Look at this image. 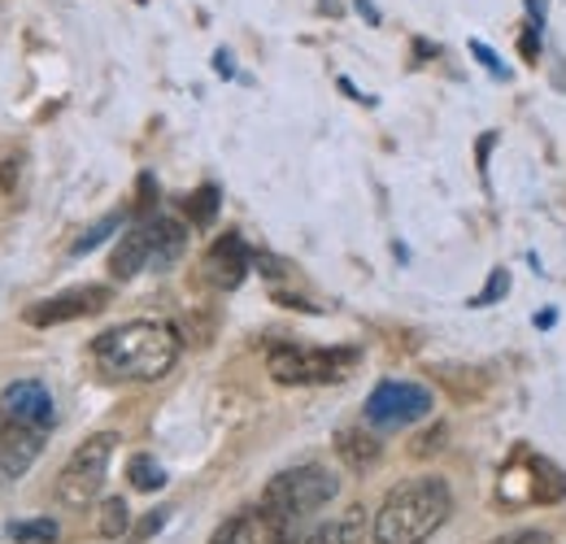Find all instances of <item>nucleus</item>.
<instances>
[{
    "instance_id": "12",
    "label": "nucleus",
    "mask_w": 566,
    "mask_h": 544,
    "mask_svg": "<svg viewBox=\"0 0 566 544\" xmlns=\"http://www.w3.org/2000/svg\"><path fill=\"white\" fill-rule=\"evenodd\" d=\"M148 262H153V244H148V222H140L118 240V249L109 258V271H114V279H136Z\"/></svg>"
},
{
    "instance_id": "7",
    "label": "nucleus",
    "mask_w": 566,
    "mask_h": 544,
    "mask_svg": "<svg viewBox=\"0 0 566 544\" xmlns=\"http://www.w3.org/2000/svg\"><path fill=\"white\" fill-rule=\"evenodd\" d=\"M109 305V287L92 283V287H71L62 296H49L40 305L27 310V323L31 327H57V323H74V318H92Z\"/></svg>"
},
{
    "instance_id": "6",
    "label": "nucleus",
    "mask_w": 566,
    "mask_h": 544,
    "mask_svg": "<svg viewBox=\"0 0 566 544\" xmlns=\"http://www.w3.org/2000/svg\"><path fill=\"white\" fill-rule=\"evenodd\" d=\"M431 414V393L423 384H406V379H388L370 393L366 401V422L379 427V431H401V427H415L419 418Z\"/></svg>"
},
{
    "instance_id": "26",
    "label": "nucleus",
    "mask_w": 566,
    "mask_h": 544,
    "mask_svg": "<svg viewBox=\"0 0 566 544\" xmlns=\"http://www.w3.org/2000/svg\"><path fill=\"white\" fill-rule=\"evenodd\" d=\"M471 53H475L484 66L493 70V74H501V66H496V57H493V49H489V44H475V40H471Z\"/></svg>"
},
{
    "instance_id": "2",
    "label": "nucleus",
    "mask_w": 566,
    "mask_h": 544,
    "mask_svg": "<svg viewBox=\"0 0 566 544\" xmlns=\"http://www.w3.org/2000/svg\"><path fill=\"white\" fill-rule=\"evenodd\" d=\"M453 492L436 475H419L397 483L379 514H375V544H427L449 519Z\"/></svg>"
},
{
    "instance_id": "25",
    "label": "nucleus",
    "mask_w": 566,
    "mask_h": 544,
    "mask_svg": "<svg viewBox=\"0 0 566 544\" xmlns=\"http://www.w3.org/2000/svg\"><path fill=\"white\" fill-rule=\"evenodd\" d=\"M493 544H554L545 532H514V536H501V541Z\"/></svg>"
},
{
    "instance_id": "24",
    "label": "nucleus",
    "mask_w": 566,
    "mask_h": 544,
    "mask_svg": "<svg viewBox=\"0 0 566 544\" xmlns=\"http://www.w3.org/2000/svg\"><path fill=\"white\" fill-rule=\"evenodd\" d=\"M440 444H444V427H431V431H427L423 440L415 444V453H419V458H427V453H436Z\"/></svg>"
},
{
    "instance_id": "17",
    "label": "nucleus",
    "mask_w": 566,
    "mask_h": 544,
    "mask_svg": "<svg viewBox=\"0 0 566 544\" xmlns=\"http://www.w3.org/2000/svg\"><path fill=\"white\" fill-rule=\"evenodd\" d=\"M9 541H18V544H53V541H57V523H53V519L9 523Z\"/></svg>"
},
{
    "instance_id": "19",
    "label": "nucleus",
    "mask_w": 566,
    "mask_h": 544,
    "mask_svg": "<svg viewBox=\"0 0 566 544\" xmlns=\"http://www.w3.org/2000/svg\"><path fill=\"white\" fill-rule=\"evenodd\" d=\"M218 205H222V197H218V188H197L192 197H188V218L197 222V227H210L213 213H218Z\"/></svg>"
},
{
    "instance_id": "27",
    "label": "nucleus",
    "mask_w": 566,
    "mask_h": 544,
    "mask_svg": "<svg viewBox=\"0 0 566 544\" xmlns=\"http://www.w3.org/2000/svg\"><path fill=\"white\" fill-rule=\"evenodd\" d=\"M523 57H527V62H536V57H541V44H536V35H532V31L523 35Z\"/></svg>"
},
{
    "instance_id": "13",
    "label": "nucleus",
    "mask_w": 566,
    "mask_h": 544,
    "mask_svg": "<svg viewBox=\"0 0 566 544\" xmlns=\"http://www.w3.org/2000/svg\"><path fill=\"white\" fill-rule=\"evenodd\" d=\"M361 536H366V510H361V505H349L340 519L318 523L314 532L296 536V544H361Z\"/></svg>"
},
{
    "instance_id": "8",
    "label": "nucleus",
    "mask_w": 566,
    "mask_h": 544,
    "mask_svg": "<svg viewBox=\"0 0 566 544\" xmlns=\"http://www.w3.org/2000/svg\"><path fill=\"white\" fill-rule=\"evenodd\" d=\"M0 409H4L13 422L31 427V431H49V427H53V418H57L49 388H44V384H35V379H18V384H9V388L0 393Z\"/></svg>"
},
{
    "instance_id": "28",
    "label": "nucleus",
    "mask_w": 566,
    "mask_h": 544,
    "mask_svg": "<svg viewBox=\"0 0 566 544\" xmlns=\"http://www.w3.org/2000/svg\"><path fill=\"white\" fill-rule=\"evenodd\" d=\"M554 318H558V314H554V310H545V314H536V327H554Z\"/></svg>"
},
{
    "instance_id": "18",
    "label": "nucleus",
    "mask_w": 566,
    "mask_h": 544,
    "mask_svg": "<svg viewBox=\"0 0 566 544\" xmlns=\"http://www.w3.org/2000/svg\"><path fill=\"white\" fill-rule=\"evenodd\" d=\"M114 227H123V213H109V218H101V222H92V227H87V231H83V236H78V240H74V244H71V253H74V258H83V253H92L96 244H105V240L114 236Z\"/></svg>"
},
{
    "instance_id": "9",
    "label": "nucleus",
    "mask_w": 566,
    "mask_h": 544,
    "mask_svg": "<svg viewBox=\"0 0 566 544\" xmlns=\"http://www.w3.org/2000/svg\"><path fill=\"white\" fill-rule=\"evenodd\" d=\"M40 449H44V431H31L0 409V483L27 475V467L40 458Z\"/></svg>"
},
{
    "instance_id": "5",
    "label": "nucleus",
    "mask_w": 566,
    "mask_h": 544,
    "mask_svg": "<svg viewBox=\"0 0 566 544\" xmlns=\"http://www.w3.org/2000/svg\"><path fill=\"white\" fill-rule=\"evenodd\" d=\"M266 366L280 384H336L357 366L354 348H301V344H275L266 353Z\"/></svg>"
},
{
    "instance_id": "11",
    "label": "nucleus",
    "mask_w": 566,
    "mask_h": 544,
    "mask_svg": "<svg viewBox=\"0 0 566 544\" xmlns=\"http://www.w3.org/2000/svg\"><path fill=\"white\" fill-rule=\"evenodd\" d=\"M148 244H153V262H148V266H153V271H166V266H175V262L184 258L188 231H184V222L157 213V218H148Z\"/></svg>"
},
{
    "instance_id": "21",
    "label": "nucleus",
    "mask_w": 566,
    "mask_h": 544,
    "mask_svg": "<svg viewBox=\"0 0 566 544\" xmlns=\"http://www.w3.org/2000/svg\"><path fill=\"white\" fill-rule=\"evenodd\" d=\"M563 492H566L563 471L549 467V462H541V467H536V496H541V501H558Z\"/></svg>"
},
{
    "instance_id": "1",
    "label": "nucleus",
    "mask_w": 566,
    "mask_h": 544,
    "mask_svg": "<svg viewBox=\"0 0 566 544\" xmlns=\"http://www.w3.org/2000/svg\"><path fill=\"white\" fill-rule=\"evenodd\" d=\"M92 357L114 379L153 384V379L175 370L179 336L170 327H161V323H123V327H109V332H101L92 341Z\"/></svg>"
},
{
    "instance_id": "15",
    "label": "nucleus",
    "mask_w": 566,
    "mask_h": 544,
    "mask_svg": "<svg viewBox=\"0 0 566 544\" xmlns=\"http://www.w3.org/2000/svg\"><path fill=\"white\" fill-rule=\"evenodd\" d=\"M210 544H271V532L258 510H244V514H231L210 536Z\"/></svg>"
},
{
    "instance_id": "14",
    "label": "nucleus",
    "mask_w": 566,
    "mask_h": 544,
    "mask_svg": "<svg viewBox=\"0 0 566 544\" xmlns=\"http://www.w3.org/2000/svg\"><path fill=\"white\" fill-rule=\"evenodd\" d=\"M336 453H340V462L349 467V471H370L375 462H379V440L370 436V431H361V427H345L340 436H336Z\"/></svg>"
},
{
    "instance_id": "22",
    "label": "nucleus",
    "mask_w": 566,
    "mask_h": 544,
    "mask_svg": "<svg viewBox=\"0 0 566 544\" xmlns=\"http://www.w3.org/2000/svg\"><path fill=\"white\" fill-rule=\"evenodd\" d=\"M505 292H510V271H493V279L484 283V292L471 296V305H496Z\"/></svg>"
},
{
    "instance_id": "23",
    "label": "nucleus",
    "mask_w": 566,
    "mask_h": 544,
    "mask_svg": "<svg viewBox=\"0 0 566 544\" xmlns=\"http://www.w3.org/2000/svg\"><path fill=\"white\" fill-rule=\"evenodd\" d=\"M161 523H166V514H161V510H153L148 519H140V523H136V532H127V544H144L153 532H157V527H161Z\"/></svg>"
},
{
    "instance_id": "20",
    "label": "nucleus",
    "mask_w": 566,
    "mask_h": 544,
    "mask_svg": "<svg viewBox=\"0 0 566 544\" xmlns=\"http://www.w3.org/2000/svg\"><path fill=\"white\" fill-rule=\"evenodd\" d=\"M127 475H132V488H140V492H157L161 483H166V471L153 462V458H132V467H127Z\"/></svg>"
},
{
    "instance_id": "3",
    "label": "nucleus",
    "mask_w": 566,
    "mask_h": 544,
    "mask_svg": "<svg viewBox=\"0 0 566 544\" xmlns=\"http://www.w3.org/2000/svg\"><path fill=\"white\" fill-rule=\"evenodd\" d=\"M336 492H340V479L327 467H296L271 479L258 510L271 532V544H296V527L310 514H318L327 501H336Z\"/></svg>"
},
{
    "instance_id": "10",
    "label": "nucleus",
    "mask_w": 566,
    "mask_h": 544,
    "mask_svg": "<svg viewBox=\"0 0 566 544\" xmlns=\"http://www.w3.org/2000/svg\"><path fill=\"white\" fill-rule=\"evenodd\" d=\"M249 244L235 236V231H227L222 240H213V249L206 253V279H210L218 292H231V287H240L244 283V274H249Z\"/></svg>"
},
{
    "instance_id": "16",
    "label": "nucleus",
    "mask_w": 566,
    "mask_h": 544,
    "mask_svg": "<svg viewBox=\"0 0 566 544\" xmlns=\"http://www.w3.org/2000/svg\"><path fill=\"white\" fill-rule=\"evenodd\" d=\"M127 527H132V510H127V501H123V496L101 501V510H96V536H105V541H123Z\"/></svg>"
},
{
    "instance_id": "4",
    "label": "nucleus",
    "mask_w": 566,
    "mask_h": 544,
    "mask_svg": "<svg viewBox=\"0 0 566 544\" xmlns=\"http://www.w3.org/2000/svg\"><path fill=\"white\" fill-rule=\"evenodd\" d=\"M114 444H118V436H114V431H101V436L83 440L71 453V462H66L62 475H57V501H62L66 510H87V505L101 496L105 475H109Z\"/></svg>"
}]
</instances>
